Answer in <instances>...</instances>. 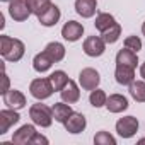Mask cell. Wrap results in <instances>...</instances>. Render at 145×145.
Listing matches in <instances>:
<instances>
[{"label":"cell","mask_w":145,"mask_h":145,"mask_svg":"<svg viewBox=\"0 0 145 145\" xmlns=\"http://www.w3.org/2000/svg\"><path fill=\"white\" fill-rule=\"evenodd\" d=\"M99 82H101V75H99V72L96 68L87 67V68L80 70V74H79V84H80V87L84 91H94V89H97Z\"/></svg>","instance_id":"5b68a950"},{"label":"cell","mask_w":145,"mask_h":145,"mask_svg":"<svg viewBox=\"0 0 145 145\" xmlns=\"http://www.w3.org/2000/svg\"><path fill=\"white\" fill-rule=\"evenodd\" d=\"M63 126H65V130H67L68 133L77 135V133H82V131L86 130L87 120H86V116H84L82 113H75V111H74V113L67 118V121L63 123Z\"/></svg>","instance_id":"ba28073f"},{"label":"cell","mask_w":145,"mask_h":145,"mask_svg":"<svg viewBox=\"0 0 145 145\" xmlns=\"http://www.w3.org/2000/svg\"><path fill=\"white\" fill-rule=\"evenodd\" d=\"M114 79H116V82L121 84V86H130V84L135 80V68L125 67V65H116Z\"/></svg>","instance_id":"e0dca14e"},{"label":"cell","mask_w":145,"mask_h":145,"mask_svg":"<svg viewBox=\"0 0 145 145\" xmlns=\"http://www.w3.org/2000/svg\"><path fill=\"white\" fill-rule=\"evenodd\" d=\"M53 63H55L53 58H51L46 51H41V53H38V55L33 58V68L38 72V74H44V72H48Z\"/></svg>","instance_id":"d6986e66"},{"label":"cell","mask_w":145,"mask_h":145,"mask_svg":"<svg viewBox=\"0 0 145 145\" xmlns=\"http://www.w3.org/2000/svg\"><path fill=\"white\" fill-rule=\"evenodd\" d=\"M138 143H145V138H140V140H138Z\"/></svg>","instance_id":"836d02e7"},{"label":"cell","mask_w":145,"mask_h":145,"mask_svg":"<svg viewBox=\"0 0 145 145\" xmlns=\"http://www.w3.org/2000/svg\"><path fill=\"white\" fill-rule=\"evenodd\" d=\"M128 91L137 103H145V80H133Z\"/></svg>","instance_id":"603a6c76"},{"label":"cell","mask_w":145,"mask_h":145,"mask_svg":"<svg viewBox=\"0 0 145 145\" xmlns=\"http://www.w3.org/2000/svg\"><path fill=\"white\" fill-rule=\"evenodd\" d=\"M140 77L145 80V63H142V67H140Z\"/></svg>","instance_id":"1f68e13d"},{"label":"cell","mask_w":145,"mask_h":145,"mask_svg":"<svg viewBox=\"0 0 145 145\" xmlns=\"http://www.w3.org/2000/svg\"><path fill=\"white\" fill-rule=\"evenodd\" d=\"M106 44H108V43L103 39V36H89V38L84 41L82 50H84V53H86L87 56L97 58V56H101V55L106 51Z\"/></svg>","instance_id":"8992f818"},{"label":"cell","mask_w":145,"mask_h":145,"mask_svg":"<svg viewBox=\"0 0 145 145\" xmlns=\"http://www.w3.org/2000/svg\"><path fill=\"white\" fill-rule=\"evenodd\" d=\"M51 109H53V118H55V121H58V123H65L67 118H68L72 113H74V109L70 108V104L65 103V101L55 103Z\"/></svg>","instance_id":"ffe728a7"},{"label":"cell","mask_w":145,"mask_h":145,"mask_svg":"<svg viewBox=\"0 0 145 145\" xmlns=\"http://www.w3.org/2000/svg\"><path fill=\"white\" fill-rule=\"evenodd\" d=\"M128 106H130V103H128V99L123 94H111L108 97V101H106L108 111L109 113H114V114L123 113L125 109H128Z\"/></svg>","instance_id":"7c38bea8"},{"label":"cell","mask_w":145,"mask_h":145,"mask_svg":"<svg viewBox=\"0 0 145 145\" xmlns=\"http://www.w3.org/2000/svg\"><path fill=\"white\" fill-rule=\"evenodd\" d=\"M48 142H50V140H48V138H46L44 135H39V133L36 131V133H34V137L31 138V142H29V145H38V143H44V145H46Z\"/></svg>","instance_id":"f546056e"},{"label":"cell","mask_w":145,"mask_h":145,"mask_svg":"<svg viewBox=\"0 0 145 145\" xmlns=\"http://www.w3.org/2000/svg\"><path fill=\"white\" fill-rule=\"evenodd\" d=\"M137 63H138L137 51H131V50H128V48H121V50L116 53V65H125V67L137 68Z\"/></svg>","instance_id":"ac0fdd59"},{"label":"cell","mask_w":145,"mask_h":145,"mask_svg":"<svg viewBox=\"0 0 145 145\" xmlns=\"http://www.w3.org/2000/svg\"><path fill=\"white\" fill-rule=\"evenodd\" d=\"M0 2H12V0H0Z\"/></svg>","instance_id":"e575fe53"},{"label":"cell","mask_w":145,"mask_h":145,"mask_svg":"<svg viewBox=\"0 0 145 145\" xmlns=\"http://www.w3.org/2000/svg\"><path fill=\"white\" fill-rule=\"evenodd\" d=\"M113 24H116V19H114V16H111V14H108V12L97 14L96 21H94V26H96V29H97L99 33H104V31L109 29Z\"/></svg>","instance_id":"44dd1931"},{"label":"cell","mask_w":145,"mask_h":145,"mask_svg":"<svg viewBox=\"0 0 145 145\" xmlns=\"http://www.w3.org/2000/svg\"><path fill=\"white\" fill-rule=\"evenodd\" d=\"M29 92H31V96H33L34 99L44 101V99H48V97L55 92V89H53V84H51L50 77H43V79H34V80L31 82Z\"/></svg>","instance_id":"3957f363"},{"label":"cell","mask_w":145,"mask_h":145,"mask_svg":"<svg viewBox=\"0 0 145 145\" xmlns=\"http://www.w3.org/2000/svg\"><path fill=\"white\" fill-rule=\"evenodd\" d=\"M142 34H143V36H145V22H143V24H142Z\"/></svg>","instance_id":"d6a6232c"},{"label":"cell","mask_w":145,"mask_h":145,"mask_svg":"<svg viewBox=\"0 0 145 145\" xmlns=\"http://www.w3.org/2000/svg\"><path fill=\"white\" fill-rule=\"evenodd\" d=\"M94 143L96 145H116V138L109 133V131H97L96 137H94Z\"/></svg>","instance_id":"83f0119b"},{"label":"cell","mask_w":145,"mask_h":145,"mask_svg":"<svg viewBox=\"0 0 145 145\" xmlns=\"http://www.w3.org/2000/svg\"><path fill=\"white\" fill-rule=\"evenodd\" d=\"M9 14L14 21L22 22L27 21V17L31 16V9L26 0H12V2H9Z\"/></svg>","instance_id":"52a82bcc"},{"label":"cell","mask_w":145,"mask_h":145,"mask_svg":"<svg viewBox=\"0 0 145 145\" xmlns=\"http://www.w3.org/2000/svg\"><path fill=\"white\" fill-rule=\"evenodd\" d=\"M44 51L53 58L55 63H56V61H61V60L65 58V46H63L61 43H58V41H51V43H48L46 48H44Z\"/></svg>","instance_id":"7402d4cb"},{"label":"cell","mask_w":145,"mask_h":145,"mask_svg":"<svg viewBox=\"0 0 145 145\" xmlns=\"http://www.w3.org/2000/svg\"><path fill=\"white\" fill-rule=\"evenodd\" d=\"M29 9H31V14H34L36 17L41 16L43 12H46L51 5V0H26Z\"/></svg>","instance_id":"d4e9b609"},{"label":"cell","mask_w":145,"mask_h":145,"mask_svg":"<svg viewBox=\"0 0 145 145\" xmlns=\"http://www.w3.org/2000/svg\"><path fill=\"white\" fill-rule=\"evenodd\" d=\"M50 80H51V84H53L55 92H60V91L67 86V82H68L70 79H68V75L65 74L63 70H55L53 74L50 75Z\"/></svg>","instance_id":"cb8c5ba5"},{"label":"cell","mask_w":145,"mask_h":145,"mask_svg":"<svg viewBox=\"0 0 145 145\" xmlns=\"http://www.w3.org/2000/svg\"><path fill=\"white\" fill-rule=\"evenodd\" d=\"M123 44H125V48H128L131 51H137V53H138V50H142V39L138 36H128V38H125Z\"/></svg>","instance_id":"f1b7e54d"},{"label":"cell","mask_w":145,"mask_h":145,"mask_svg":"<svg viewBox=\"0 0 145 145\" xmlns=\"http://www.w3.org/2000/svg\"><path fill=\"white\" fill-rule=\"evenodd\" d=\"M19 120H21V116H19L17 109H10V108L2 109L0 111V135H5L10 130V126L19 123Z\"/></svg>","instance_id":"30bf717a"},{"label":"cell","mask_w":145,"mask_h":145,"mask_svg":"<svg viewBox=\"0 0 145 145\" xmlns=\"http://www.w3.org/2000/svg\"><path fill=\"white\" fill-rule=\"evenodd\" d=\"M106 101H108V96L103 89H94L91 91V96H89V103L94 106V108H103L106 106Z\"/></svg>","instance_id":"4316f807"},{"label":"cell","mask_w":145,"mask_h":145,"mask_svg":"<svg viewBox=\"0 0 145 145\" xmlns=\"http://www.w3.org/2000/svg\"><path fill=\"white\" fill-rule=\"evenodd\" d=\"M101 36H103V39H104L108 44H113V43H116V41L120 39V36H121V26L116 22V24H113L109 29H106L104 33H101Z\"/></svg>","instance_id":"484cf974"},{"label":"cell","mask_w":145,"mask_h":145,"mask_svg":"<svg viewBox=\"0 0 145 145\" xmlns=\"http://www.w3.org/2000/svg\"><path fill=\"white\" fill-rule=\"evenodd\" d=\"M29 116H31L33 123L41 126V128L51 126V123L55 120L53 118V109L48 108L46 104H41V103H36V104H33L29 108Z\"/></svg>","instance_id":"7a4b0ae2"},{"label":"cell","mask_w":145,"mask_h":145,"mask_svg":"<svg viewBox=\"0 0 145 145\" xmlns=\"http://www.w3.org/2000/svg\"><path fill=\"white\" fill-rule=\"evenodd\" d=\"M34 133H36L34 125H22L17 131H14L12 143H16V145H27L31 142V138L34 137Z\"/></svg>","instance_id":"4fadbf2b"},{"label":"cell","mask_w":145,"mask_h":145,"mask_svg":"<svg viewBox=\"0 0 145 145\" xmlns=\"http://www.w3.org/2000/svg\"><path fill=\"white\" fill-rule=\"evenodd\" d=\"M60 96H61V101H65L68 104H74L80 99V89L74 80H68L67 86L60 91Z\"/></svg>","instance_id":"9a60e30c"},{"label":"cell","mask_w":145,"mask_h":145,"mask_svg":"<svg viewBox=\"0 0 145 145\" xmlns=\"http://www.w3.org/2000/svg\"><path fill=\"white\" fill-rule=\"evenodd\" d=\"M138 126H140V123L135 116H125V118H120L116 121V131L121 138L135 137L137 131H138Z\"/></svg>","instance_id":"277c9868"},{"label":"cell","mask_w":145,"mask_h":145,"mask_svg":"<svg viewBox=\"0 0 145 145\" xmlns=\"http://www.w3.org/2000/svg\"><path fill=\"white\" fill-rule=\"evenodd\" d=\"M2 80H4V82H2V89H0V94L4 96L7 91H10V89H9V77H7L5 72H4V75H2Z\"/></svg>","instance_id":"4dcf8cb0"},{"label":"cell","mask_w":145,"mask_h":145,"mask_svg":"<svg viewBox=\"0 0 145 145\" xmlns=\"http://www.w3.org/2000/svg\"><path fill=\"white\" fill-rule=\"evenodd\" d=\"M97 10V0H75V12L84 17L89 19L96 14Z\"/></svg>","instance_id":"2e32d148"},{"label":"cell","mask_w":145,"mask_h":145,"mask_svg":"<svg viewBox=\"0 0 145 145\" xmlns=\"http://www.w3.org/2000/svg\"><path fill=\"white\" fill-rule=\"evenodd\" d=\"M4 104L10 109H22V108H26L27 101H26V96L21 91L10 89L4 94Z\"/></svg>","instance_id":"8fae6325"},{"label":"cell","mask_w":145,"mask_h":145,"mask_svg":"<svg viewBox=\"0 0 145 145\" xmlns=\"http://www.w3.org/2000/svg\"><path fill=\"white\" fill-rule=\"evenodd\" d=\"M60 17H61V12H60L58 5L51 4L50 9H48L46 12H43L41 16H38V21H39L41 26H44V27H51V26H56V22L60 21Z\"/></svg>","instance_id":"5bb4252c"},{"label":"cell","mask_w":145,"mask_h":145,"mask_svg":"<svg viewBox=\"0 0 145 145\" xmlns=\"http://www.w3.org/2000/svg\"><path fill=\"white\" fill-rule=\"evenodd\" d=\"M26 53V46L21 39L2 34L0 36V55L7 61H19Z\"/></svg>","instance_id":"6da1fadb"},{"label":"cell","mask_w":145,"mask_h":145,"mask_svg":"<svg viewBox=\"0 0 145 145\" xmlns=\"http://www.w3.org/2000/svg\"><path fill=\"white\" fill-rule=\"evenodd\" d=\"M82 34H84V26H82L80 22H77V21H68V22H65L63 27H61V36H63V39H67V41H70V43L79 41V39L82 38Z\"/></svg>","instance_id":"9c48e42d"}]
</instances>
